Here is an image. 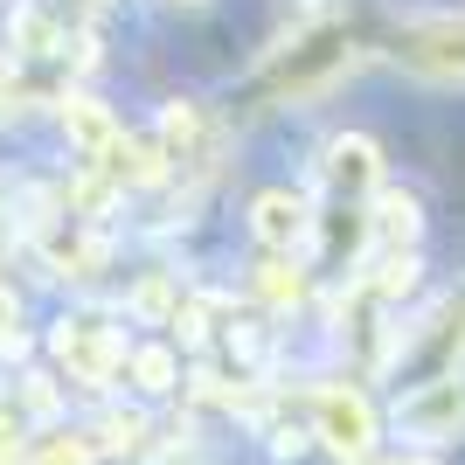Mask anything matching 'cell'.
Instances as JSON below:
<instances>
[{"label": "cell", "instance_id": "cell-1", "mask_svg": "<svg viewBox=\"0 0 465 465\" xmlns=\"http://www.w3.org/2000/svg\"><path fill=\"white\" fill-rule=\"evenodd\" d=\"M49 348H56V361H63V375L70 382H84V389H104L118 369H125V333L118 327H104V320H91V312H77V320H63L56 333H49Z\"/></svg>", "mask_w": 465, "mask_h": 465}, {"label": "cell", "instance_id": "cell-2", "mask_svg": "<svg viewBox=\"0 0 465 465\" xmlns=\"http://www.w3.org/2000/svg\"><path fill=\"white\" fill-rule=\"evenodd\" d=\"M348 63H354L348 35H341V28H320V35H299L285 56L272 63L264 91H272V97H312V91H327V84L341 77Z\"/></svg>", "mask_w": 465, "mask_h": 465}, {"label": "cell", "instance_id": "cell-3", "mask_svg": "<svg viewBox=\"0 0 465 465\" xmlns=\"http://www.w3.org/2000/svg\"><path fill=\"white\" fill-rule=\"evenodd\" d=\"M312 424L333 459H369L375 451V403L361 389H320L312 396Z\"/></svg>", "mask_w": 465, "mask_h": 465}, {"label": "cell", "instance_id": "cell-4", "mask_svg": "<svg viewBox=\"0 0 465 465\" xmlns=\"http://www.w3.org/2000/svg\"><path fill=\"white\" fill-rule=\"evenodd\" d=\"M396 424H403L410 438H430V445H459L465 438V382L445 375V382L410 389L403 410H396Z\"/></svg>", "mask_w": 465, "mask_h": 465}, {"label": "cell", "instance_id": "cell-5", "mask_svg": "<svg viewBox=\"0 0 465 465\" xmlns=\"http://www.w3.org/2000/svg\"><path fill=\"white\" fill-rule=\"evenodd\" d=\"M403 63H417L430 77H465V15L410 21L403 28Z\"/></svg>", "mask_w": 465, "mask_h": 465}, {"label": "cell", "instance_id": "cell-6", "mask_svg": "<svg viewBox=\"0 0 465 465\" xmlns=\"http://www.w3.org/2000/svg\"><path fill=\"white\" fill-rule=\"evenodd\" d=\"M320 181H327L333 194H369L375 181H382V146H375L369 133H341L327 146V160H320Z\"/></svg>", "mask_w": 465, "mask_h": 465}, {"label": "cell", "instance_id": "cell-7", "mask_svg": "<svg viewBox=\"0 0 465 465\" xmlns=\"http://www.w3.org/2000/svg\"><path fill=\"white\" fill-rule=\"evenodd\" d=\"M63 133H70V146L77 153H91V160H104L125 139V125H118V112L104 104V97H91V91H70L63 97Z\"/></svg>", "mask_w": 465, "mask_h": 465}, {"label": "cell", "instance_id": "cell-8", "mask_svg": "<svg viewBox=\"0 0 465 465\" xmlns=\"http://www.w3.org/2000/svg\"><path fill=\"white\" fill-rule=\"evenodd\" d=\"M251 230L264 236L272 251H292V243H299L312 223H306V202H299V194L272 188V194H257V202H251Z\"/></svg>", "mask_w": 465, "mask_h": 465}, {"label": "cell", "instance_id": "cell-9", "mask_svg": "<svg viewBox=\"0 0 465 465\" xmlns=\"http://www.w3.org/2000/svg\"><path fill=\"white\" fill-rule=\"evenodd\" d=\"M160 139H167V160H202L209 153V118L194 112V104H167Z\"/></svg>", "mask_w": 465, "mask_h": 465}, {"label": "cell", "instance_id": "cell-10", "mask_svg": "<svg viewBox=\"0 0 465 465\" xmlns=\"http://www.w3.org/2000/svg\"><path fill=\"white\" fill-rule=\"evenodd\" d=\"M104 167H112V181H125V188H146V181L167 174V153L146 146V139H118L112 153H104Z\"/></svg>", "mask_w": 465, "mask_h": 465}, {"label": "cell", "instance_id": "cell-11", "mask_svg": "<svg viewBox=\"0 0 465 465\" xmlns=\"http://www.w3.org/2000/svg\"><path fill=\"white\" fill-rule=\"evenodd\" d=\"M91 451H112V459H139V451H146V410H112V417L97 424Z\"/></svg>", "mask_w": 465, "mask_h": 465}, {"label": "cell", "instance_id": "cell-12", "mask_svg": "<svg viewBox=\"0 0 465 465\" xmlns=\"http://www.w3.org/2000/svg\"><path fill=\"white\" fill-rule=\"evenodd\" d=\"M251 285H257V299H264V306H299V299H306V272H299L292 257H264Z\"/></svg>", "mask_w": 465, "mask_h": 465}, {"label": "cell", "instance_id": "cell-13", "mask_svg": "<svg viewBox=\"0 0 465 465\" xmlns=\"http://www.w3.org/2000/svg\"><path fill=\"white\" fill-rule=\"evenodd\" d=\"M125 369H133V382L146 389V396H167V389H174V354L167 348H133Z\"/></svg>", "mask_w": 465, "mask_h": 465}, {"label": "cell", "instance_id": "cell-14", "mask_svg": "<svg viewBox=\"0 0 465 465\" xmlns=\"http://www.w3.org/2000/svg\"><path fill=\"white\" fill-rule=\"evenodd\" d=\"M375 236H382V243H410V236H417V202H410V194H382V202H375Z\"/></svg>", "mask_w": 465, "mask_h": 465}, {"label": "cell", "instance_id": "cell-15", "mask_svg": "<svg viewBox=\"0 0 465 465\" xmlns=\"http://www.w3.org/2000/svg\"><path fill=\"white\" fill-rule=\"evenodd\" d=\"M35 465H97V451H91L84 430H49L42 451H35Z\"/></svg>", "mask_w": 465, "mask_h": 465}, {"label": "cell", "instance_id": "cell-16", "mask_svg": "<svg viewBox=\"0 0 465 465\" xmlns=\"http://www.w3.org/2000/svg\"><path fill=\"white\" fill-rule=\"evenodd\" d=\"M0 465H21V417L0 410Z\"/></svg>", "mask_w": 465, "mask_h": 465}, {"label": "cell", "instance_id": "cell-17", "mask_svg": "<svg viewBox=\"0 0 465 465\" xmlns=\"http://www.w3.org/2000/svg\"><path fill=\"white\" fill-rule=\"evenodd\" d=\"M375 465H438V459H424V451H396V459H375Z\"/></svg>", "mask_w": 465, "mask_h": 465}, {"label": "cell", "instance_id": "cell-18", "mask_svg": "<svg viewBox=\"0 0 465 465\" xmlns=\"http://www.w3.org/2000/svg\"><path fill=\"white\" fill-rule=\"evenodd\" d=\"M0 97H7V70H0Z\"/></svg>", "mask_w": 465, "mask_h": 465}, {"label": "cell", "instance_id": "cell-19", "mask_svg": "<svg viewBox=\"0 0 465 465\" xmlns=\"http://www.w3.org/2000/svg\"><path fill=\"white\" fill-rule=\"evenodd\" d=\"M188 7H194V0H188Z\"/></svg>", "mask_w": 465, "mask_h": 465}]
</instances>
